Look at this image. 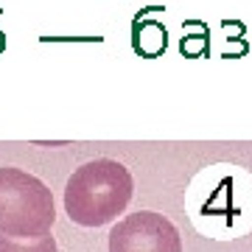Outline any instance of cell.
Here are the masks:
<instances>
[{"instance_id":"cell-1","label":"cell","mask_w":252,"mask_h":252,"mask_svg":"<svg viewBox=\"0 0 252 252\" xmlns=\"http://www.w3.org/2000/svg\"><path fill=\"white\" fill-rule=\"evenodd\" d=\"M190 221L210 238H241L252 230V177L233 165L202 171L188 190Z\"/></svg>"},{"instance_id":"cell-2","label":"cell","mask_w":252,"mask_h":252,"mask_svg":"<svg viewBox=\"0 0 252 252\" xmlns=\"http://www.w3.org/2000/svg\"><path fill=\"white\" fill-rule=\"evenodd\" d=\"M135 193L126 165L98 157L79 165L64 185V213L81 227H104L124 213Z\"/></svg>"},{"instance_id":"cell-3","label":"cell","mask_w":252,"mask_h":252,"mask_svg":"<svg viewBox=\"0 0 252 252\" xmlns=\"http://www.w3.org/2000/svg\"><path fill=\"white\" fill-rule=\"evenodd\" d=\"M56 221L54 193L23 168H0V235L34 238L51 233Z\"/></svg>"},{"instance_id":"cell-4","label":"cell","mask_w":252,"mask_h":252,"mask_svg":"<svg viewBox=\"0 0 252 252\" xmlns=\"http://www.w3.org/2000/svg\"><path fill=\"white\" fill-rule=\"evenodd\" d=\"M109 252H182V238L162 213L137 210L112 224Z\"/></svg>"},{"instance_id":"cell-5","label":"cell","mask_w":252,"mask_h":252,"mask_svg":"<svg viewBox=\"0 0 252 252\" xmlns=\"http://www.w3.org/2000/svg\"><path fill=\"white\" fill-rule=\"evenodd\" d=\"M0 252H59V247H56V238L51 233L34 235V238L0 235Z\"/></svg>"}]
</instances>
